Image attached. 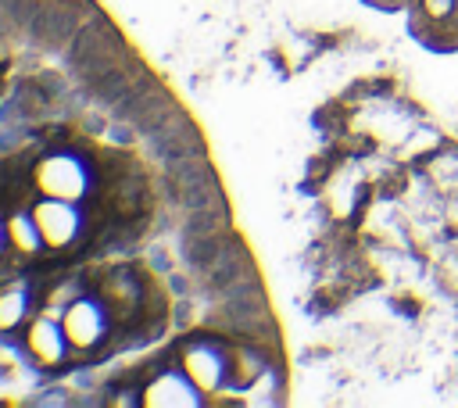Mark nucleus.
Segmentation results:
<instances>
[{
    "instance_id": "6e6552de",
    "label": "nucleus",
    "mask_w": 458,
    "mask_h": 408,
    "mask_svg": "<svg viewBox=\"0 0 458 408\" xmlns=\"http://www.w3.org/2000/svg\"><path fill=\"white\" fill-rule=\"evenodd\" d=\"M265 354H258L254 347H233L225 354V379L236 387V390H247L250 383H258L265 376Z\"/></svg>"
},
{
    "instance_id": "f03ea898",
    "label": "nucleus",
    "mask_w": 458,
    "mask_h": 408,
    "mask_svg": "<svg viewBox=\"0 0 458 408\" xmlns=\"http://www.w3.org/2000/svg\"><path fill=\"white\" fill-rule=\"evenodd\" d=\"M32 218L39 225V236H43V247L50 251H64L79 240L82 233V215L75 211L72 200H57V197H39L32 204Z\"/></svg>"
},
{
    "instance_id": "f257e3e1",
    "label": "nucleus",
    "mask_w": 458,
    "mask_h": 408,
    "mask_svg": "<svg viewBox=\"0 0 458 408\" xmlns=\"http://www.w3.org/2000/svg\"><path fill=\"white\" fill-rule=\"evenodd\" d=\"M32 183H36L39 197H57V200L75 204L89 193V165L79 154L57 150V154L39 157V165L32 172Z\"/></svg>"
},
{
    "instance_id": "0eeeda50",
    "label": "nucleus",
    "mask_w": 458,
    "mask_h": 408,
    "mask_svg": "<svg viewBox=\"0 0 458 408\" xmlns=\"http://www.w3.org/2000/svg\"><path fill=\"white\" fill-rule=\"evenodd\" d=\"M25 347H29V354H32L39 365H61V358H64V351H68L72 344H68V336H64L61 319H54V315L43 311L36 322H29V329H25Z\"/></svg>"
},
{
    "instance_id": "423d86ee",
    "label": "nucleus",
    "mask_w": 458,
    "mask_h": 408,
    "mask_svg": "<svg viewBox=\"0 0 458 408\" xmlns=\"http://www.w3.org/2000/svg\"><path fill=\"white\" fill-rule=\"evenodd\" d=\"M97 297L100 304L107 308L111 319H132L140 311V301H143V290H140V279L125 268H114L100 279L97 286Z\"/></svg>"
},
{
    "instance_id": "39448f33",
    "label": "nucleus",
    "mask_w": 458,
    "mask_h": 408,
    "mask_svg": "<svg viewBox=\"0 0 458 408\" xmlns=\"http://www.w3.org/2000/svg\"><path fill=\"white\" fill-rule=\"evenodd\" d=\"M200 390L186 372H157L150 383H143V404L150 408H193L200 404Z\"/></svg>"
},
{
    "instance_id": "9d476101",
    "label": "nucleus",
    "mask_w": 458,
    "mask_h": 408,
    "mask_svg": "<svg viewBox=\"0 0 458 408\" xmlns=\"http://www.w3.org/2000/svg\"><path fill=\"white\" fill-rule=\"evenodd\" d=\"M25 315H29V290L21 283L4 286L0 290V333L18 329L25 322Z\"/></svg>"
},
{
    "instance_id": "f8f14e48",
    "label": "nucleus",
    "mask_w": 458,
    "mask_h": 408,
    "mask_svg": "<svg viewBox=\"0 0 458 408\" xmlns=\"http://www.w3.org/2000/svg\"><path fill=\"white\" fill-rule=\"evenodd\" d=\"M4 243H7V229H4V222H0V251H4Z\"/></svg>"
},
{
    "instance_id": "7ed1b4c3",
    "label": "nucleus",
    "mask_w": 458,
    "mask_h": 408,
    "mask_svg": "<svg viewBox=\"0 0 458 408\" xmlns=\"http://www.w3.org/2000/svg\"><path fill=\"white\" fill-rule=\"evenodd\" d=\"M107 322H111V315H107V308L100 304V297H75V301L64 308V315H61L64 336H68V344L79 347V351L97 347V344L107 336Z\"/></svg>"
},
{
    "instance_id": "1a4fd4ad",
    "label": "nucleus",
    "mask_w": 458,
    "mask_h": 408,
    "mask_svg": "<svg viewBox=\"0 0 458 408\" xmlns=\"http://www.w3.org/2000/svg\"><path fill=\"white\" fill-rule=\"evenodd\" d=\"M4 229H7V247H14V251H18V254H25V258L39 254L43 236H39V225H36L32 211H25V208L11 211V215L4 218Z\"/></svg>"
},
{
    "instance_id": "9b49d317",
    "label": "nucleus",
    "mask_w": 458,
    "mask_h": 408,
    "mask_svg": "<svg viewBox=\"0 0 458 408\" xmlns=\"http://www.w3.org/2000/svg\"><path fill=\"white\" fill-rule=\"evenodd\" d=\"M422 7H426V14H429V18H437V21H440V18H447V14H451L454 0H422Z\"/></svg>"
},
{
    "instance_id": "20e7f679",
    "label": "nucleus",
    "mask_w": 458,
    "mask_h": 408,
    "mask_svg": "<svg viewBox=\"0 0 458 408\" xmlns=\"http://www.w3.org/2000/svg\"><path fill=\"white\" fill-rule=\"evenodd\" d=\"M182 372L193 379L200 394H215L225 383V351H218L208 340H193L182 351Z\"/></svg>"
}]
</instances>
